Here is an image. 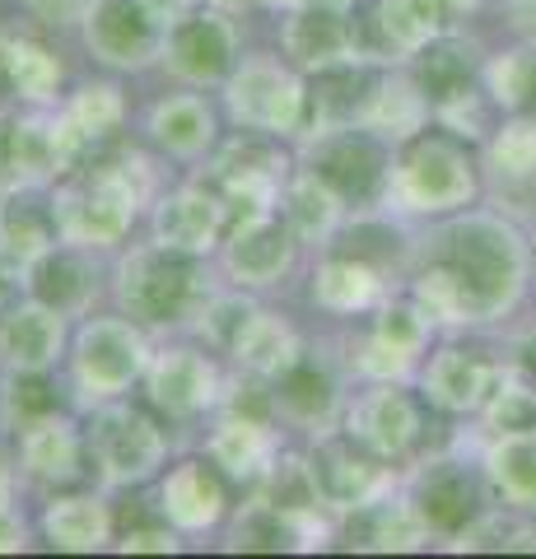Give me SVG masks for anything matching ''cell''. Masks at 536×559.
<instances>
[{"label": "cell", "mask_w": 536, "mask_h": 559, "mask_svg": "<svg viewBox=\"0 0 536 559\" xmlns=\"http://www.w3.org/2000/svg\"><path fill=\"white\" fill-rule=\"evenodd\" d=\"M0 70H5L10 84L24 98H51V90H57V80H61L57 57H51L47 47H38V43H24V38L0 47Z\"/></svg>", "instance_id": "30"}, {"label": "cell", "mask_w": 536, "mask_h": 559, "mask_svg": "<svg viewBox=\"0 0 536 559\" xmlns=\"http://www.w3.org/2000/svg\"><path fill=\"white\" fill-rule=\"evenodd\" d=\"M122 546H127V550H172V532L141 527V532H127Z\"/></svg>", "instance_id": "43"}, {"label": "cell", "mask_w": 536, "mask_h": 559, "mask_svg": "<svg viewBox=\"0 0 536 559\" xmlns=\"http://www.w3.org/2000/svg\"><path fill=\"white\" fill-rule=\"evenodd\" d=\"M378 341H383L388 349H396V355H410V349H420V341H425V318L415 308H406V304H396V308H388L383 312V322H378Z\"/></svg>", "instance_id": "40"}, {"label": "cell", "mask_w": 536, "mask_h": 559, "mask_svg": "<svg viewBox=\"0 0 536 559\" xmlns=\"http://www.w3.org/2000/svg\"><path fill=\"white\" fill-rule=\"evenodd\" d=\"M234 349L257 373H285L294 364L289 326L281 318H271V312H248V322L238 326V336H234Z\"/></svg>", "instance_id": "25"}, {"label": "cell", "mask_w": 536, "mask_h": 559, "mask_svg": "<svg viewBox=\"0 0 536 559\" xmlns=\"http://www.w3.org/2000/svg\"><path fill=\"white\" fill-rule=\"evenodd\" d=\"M373 94H378V80L359 66H322L318 80L308 84L303 94V127H318L326 131H345L355 117H369L373 108Z\"/></svg>", "instance_id": "9"}, {"label": "cell", "mask_w": 536, "mask_h": 559, "mask_svg": "<svg viewBox=\"0 0 536 559\" xmlns=\"http://www.w3.org/2000/svg\"><path fill=\"white\" fill-rule=\"evenodd\" d=\"M318 5H336L341 10V5H350V0H318Z\"/></svg>", "instance_id": "47"}, {"label": "cell", "mask_w": 536, "mask_h": 559, "mask_svg": "<svg viewBox=\"0 0 536 559\" xmlns=\"http://www.w3.org/2000/svg\"><path fill=\"white\" fill-rule=\"evenodd\" d=\"M234 108L243 121L262 131L303 127V94L289 84V75L271 61H248L243 75L234 80Z\"/></svg>", "instance_id": "12"}, {"label": "cell", "mask_w": 536, "mask_h": 559, "mask_svg": "<svg viewBox=\"0 0 536 559\" xmlns=\"http://www.w3.org/2000/svg\"><path fill=\"white\" fill-rule=\"evenodd\" d=\"M443 242L448 248L439 266H448V275L462 285L472 318H486L513 299L517 275H523V248L513 229H504L499 219H462Z\"/></svg>", "instance_id": "1"}, {"label": "cell", "mask_w": 536, "mask_h": 559, "mask_svg": "<svg viewBox=\"0 0 536 559\" xmlns=\"http://www.w3.org/2000/svg\"><path fill=\"white\" fill-rule=\"evenodd\" d=\"M495 480L513 509H536V433H517L495 452Z\"/></svg>", "instance_id": "31"}, {"label": "cell", "mask_w": 536, "mask_h": 559, "mask_svg": "<svg viewBox=\"0 0 536 559\" xmlns=\"http://www.w3.org/2000/svg\"><path fill=\"white\" fill-rule=\"evenodd\" d=\"M336 201H341L336 191L313 173V178H303L299 191H294V224H299L303 234H322L326 224L336 219Z\"/></svg>", "instance_id": "38"}, {"label": "cell", "mask_w": 536, "mask_h": 559, "mask_svg": "<svg viewBox=\"0 0 536 559\" xmlns=\"http://www.w3.org/2000/svg\"><path fill=\"white\" fill-rule=\"evenodd\" d=\"M150 388H154V401H159L168 415H196L215 392V373L201 355H192V349H172V355L159 359Z\"/></svg>", "instance_id": "19"}, {"label": "cell", "mask_w": 536, "mask_h": 559, "mask_svg": "<svg viewBox=\"0 0 536 559\" xmlns=\"http://www.w3.org/2000/svg\"><path fill=\"white\" fill-rule=\"evenodd\" d=\"M90 47L108 66H145L159 51V24L141 0H98L90 10Z\"/></svg>", "instance_id": "10"}, {"label": "cell", "mask_w": 536, "mask_h": 559, "mask_svg": "<svg viewBox=\"0 0 536 559\" xmlns=\"http://www.w3.org/2000/svg\"><path fill=\"white\" fill-rule=\"evenodd\" d=\"M24 546V527L14 522L10 509H0V550H20Z\"/></svg>", "instance_id": "45"}, {"label": "cell", "mask_w": 536, "mask_h": 559, "mask_svg": "<svg viewBox=\"0 0 536 559\" xmlns=\"http://www.w3.org/2000/svg\"><path fill=\"white\" fill-rule=\"evenodd\" d=\"M47 536L65 550H94L108 536V513L98 499H61L47 509Z\"/></svg>", "instance_id": "28"}, {"label": "cell", "mask_w": 536, "mask_h": 559, "mask_svg": "<svg viewBox=\"0 0 536 559\" xmlns=\"http://www.w3.org/2000/svg\"><path fill=\"white\" fill-rule=\"evenodd\" d=\"M57 229L75 242H117L135 215V187L122 168L98 164L84 178L65 182L61 197H51Z\"/></svg>", "instance_id": "2"}, {"label": "cell", "mask_w": 536, "mask_h": 559, "mask_svg": "<svg viewBox=\"0 0 536 559\" xmlns=\"http://www.w3.org/2000/svg\"><path fill=\"white\" fill-rule=\"evenodd\" d=\"M219 219H224V205L215 197H205V191H178L159 210V242L178 252H201L219 234Z\"/></svg>", "instance_id": "22"}, {"label": "cell", "mask_w": 536, "mask_h": 559, "mask_svg": "<svg viewBox=\"0 0 536 559\" xmlns=\"http://www.w3.org/2000/svg\"><path fill=\"white\" fill-rule=\"evenodd\" d=\"M350 433L359 443H369L378 457H392V452H406L415 439H420V411H415V401L406 392L378 388V392L355 401Z\"/></svg>", "instance_id": "14"}, {"label": "cell", "mask_w": 536, "mask_h": 559, "mask_svg": "<svg viewBox=\"0 0 536 559\" xmlns=\"http://www.w3.org/2000/svg\"><path fill=\"white\" fill-rule=\"evenodd\" d=\"M517 355H523V369L536 378V336H532V341H523V349H517Z\"/></svg>", "instance_id": "46"}, {"label": "cell", "mask_w": 536, "mask_h": 559, "mask_svg": "<svg viewBox=\"0 0 536 559\" xmlns=\"http://www.w3.org/2000/svg\"><path fill=\"white\" fill-rule=\"evenodd\" d=\"M117 117H122V98H117V90H108V84H98V90H84L80 103L71 108V131L80 135V145L90 135H103L108 127H117Z\"/></svg>", "instance_id": "36"}, {"label": "cell", "mask_w": 536, "mask_h": 559, "mask_svg": "<svg viewBox=\"0 0 536 559\" xmlns=\"http://www.w3.org/2000/svg\"><path fill=\"white\" fill-rule=\"evenodd\" d=\"M420 94L425 103L453 112L476 98V61L462 43H434L420 51Z\"/></svg>", "instance_id": "18"}, {"label": "cell", "mask_w": 536, "mask_h": 559, "mask_svg": "<svg viewBox=\"0 0 536 559\" xmlns=\"http://www.w3.org/2000/svg\"><path fill=\"white\" fill-rule=\"evenodd\" d=\"M415 518L434 532H466L472 522L486 513V489H480L476 471H466L462 462H434L415 485V499H410Z\"/></svg>", "instance_id": "7"}, {"label": "cell", "mask_w": 536, "mask_h": 559, "mask_svg": "<svg viewBox=\"0 0 536 559\" xmlns=\"http://www.w3.org/2000/svg\"><path fill=\"white\" fill-rule=\"evenodd\" d=\"M28 275H33V299L51 304L57 312H75L84 299H90V289H94L90 285V271H84L75 257L57 252V248H51Z\"/></svg>", "instance_id": "27"}, {"label": "cell", "mask_w": 536, "mask_h": 559, "mask_svg": "<svg viewBox=\"0 0 536 559\" xmlns=\"http://www.w3.org/2000/svg\"><path fill=\"white\" fill-rule=\"evenodd\" d=\"M51 242H57V215H51V205L14 197L0 210V257H5V266L33 271L51 252Z\"/></svg>", "instance_id": "17"}, {"label": "cell", "mask_w": 536, "mask_h": 559, "mask_svg": "<svg viewBox=\"0 0 536 559\" xmlns=\"http://www.w3.org/2000/svg\"><path fill=\"white\" fill-rule=\"evenodd\" d=\"M192 285H196L192 252H178L159 242L154 252H135L127 261L122 299L141 322H172L187 308V299H192Z\"/></svg>", "instance_id": "4"}, {"label": "cell", "mask_w": 536, "mask_h": 559, "mask_svg": "<svg viewBox=\"0 0 536 559\" xmlns=\"http://www.w3.org/2000/svg\"><path fill=\"white\" fill-rule=\"evenodd\" d=\"M443 0H383L378 10V28H383L388 47H425L439 33Z\"/></svg>", "instance_id": "29"}, {"label": "cell", "mask_w": 536, "mask_h": 559, "mask_svg": "<svg viewBox=\"0 0 536 559\" xmlns=\"http://www.w3.org/2000/svg\"><path fill=\"white\" fill-rule=\"evenodd\" d=\"M490 425L504 433V439L536 433V392H527V388H499L495 401H490Z\"/></svg>", "instance_id": "37"}, {"label": "cell", "mask_w": 536, "mask_h": 559, "mask_svg": "<svg viewBox=\"0 0 536 559\" xmlns=\"http://www.w3.org/2000/svg\"><path fill=\"white\" fill-rule=\"evenodd\" d=\"M20 457L33 476L43 480H71L80 471V439L71 425H61L57 411L43 419H28L24 439H20Z\"/></svg>", "instance_id": "21"}, {"label": "cell", "mask_w": 536, "mask_h": 559, "mask_svg": "<svg viewBox=\"0 0 536 559\" xmlns=\"http://www.w3.org/2000/svg\"><path fill=\"white\" fill-rule=\"evenodd\" d=\"M472 154L448 131L415 135L396 168V191L410 210H453L472 197Z\"/></svg>", "instance_id": "3"}, {"label": "cell", "mask_w": 536, "mask_h": 559, "mask_svg": "<svg viewBox=\"0 0 536 559\" xmlns=\"http://www.w3.org/2000/svg\"><path fill=\"white\" fill-rule=\"evenodd\" d=\"M61 349V312L33 299L0 318V364L14 373H43Z\"/></svg>", "instance_id": "13"}, {"label": "cell", "mask_w": 536, "mask_h": 559, "mask_svg": "<svg viewBox=\"0 0 536 559\" xmlns=\"http://www.w3.org/2000/svg\"><path fill=\"white\" fill-rule=\"evenodd\" d=\"M275 401H281L289 415H299V419H322L326 411H332L336 392H332V378L318 373L313 364H289Z\"/></svg>", "instance_id": "32"}, {"label": "cell", "mask_w": 536, "mask_h": 559, "mask_svg": "<svg viewBox=\"0 0 536 559\" xmlns=\"http://www.w3.org/2000/svg\"><path fill=\"white\" fill-rule=\"evenodd\" d=\"M141 355H145L141 336H135L127 322L103 318L94 326H84V336H80V378L90 382L94 392L112 396L141 373Z\"/></svg>", "instance_id": "11"}, {"label": "cell", "mask_w": 536, "mask_h": 559, "mask_svg": "<svg viewBox=\"0 0 536 559\" xmlns=\"http://www.w3.org/2000/svg\"><path fill=\"white\" fill-rule=\"evenodd\" d=\"M308 476H313V489L326 503H336V509H365L369 495H378V485H383V466H378V452L369 443L345 433V439H326L313 452Z\"/></svg>", "instance_id": "6"}, {"label": "cell", "mask_w": 536, "mask_h": 559, "mask_svg": "<svg viewBox=\"0 0 536 559\" xmlns=\"http://www.w3.org/2000/svg\"><path fill=\"white\" fill-rule=\"evenodd\" d=\"M28 5L38 10L43 20L57 24V20H80V14H90L94 0H28Z\"/></svg>", "instance_id": "42"}, {"label": "cell", "mask_w": 536, "mask_h": 559, "mask_svg": "<svg viewBox=\"0 0 536 559\" xmlns=\"http://www.w3.org/2000/svg\"><path fill=\"white\" fill-rule=\"evenodd\" d=\"M182 5H187V0H141V10L150 14L154 24H178Z\"/></svg>", "instance_id": "44"}, {"label": "cell", "mask_w": 536, "mask_h": 559, "mask_svg": "<svg viewBox=\"0 0 536 559\" xmlns=\"http://www.w3.org/2000/svg\"><path fill=\"white\" fill-rule=\"evenodd\" d=\"M289 51L308 66H336L345 61V51L355 47V33L345 24V14L336 5H318V10H303L289 20Z\"/></svg>", "instance_id": "23"}, {"label": "cell", "mask_w": 536, "mask_h": 559, "mask_svg": "<svg viewBox=\"0 0 536 559\" xmlns=\"http://www.w3.org/2000/svg\"><path fill=\"white\" fill-rule=\"evenodd\" d=\"M168 51L187 80H219L234 66V33L219 14H192V20L172 24Z\"/></svg>", "instance_id": "15"}, {"label": "cell", "mask_w": 536, "mask_h": 559, "mask_svg": "<svg viewBox=\"0 0 536 559\" xmlns=\"http://www.w3.org/2000/svg\"><path fill=\"white\" fill-rule=\"evenodd\" d=\"M266 452H271V439L252 419H229L215 439V462L224 471H234V476H252L257 466H266Z\"/></svg>", "instance_id": "33"}, {"label": "cell", "mask_w": 536, "mask_h": 559, "mask_svg": "<svg viewBox=\"0 0 536 559\" xmlns=\"http://www.w3.org/2000/svg\"><path fill=\"white\" fill-rule=\"evenodd\" d=\"M229 266H234V275H243L248 285H271V280L289 266V234H285V224L271 219L266 210H262V215H248L234 229Z\"/></svg>", "instance_id": "16"}, {"label": "cell", "mask_w": 536, "mask_h": 559, "mask_svg": "<svg viewBox=\"0 0 536 559\" xmlns=\"http://www.w3.org/2000/svg\"><path fill=\"white\" fill-rule=\"evenodd\" d=\"M164 513L182 527H205L224 513V489L219 476L205 462H182L164 480Z\"/></svg>", "instance_id": "20"}, {"label": "cell", "mask_w": 536, "mask_h": 559, "mask_svg": "<svg viewBox=\"0 0 536 559\" xmlns=\"http://www.w3.org/2000/svg\"><path fill=\"white\" fill-rule=\"evenodd\" d=\"M495 94L517 112H536V51H509L495 66Z\"/></svg>", "instance_id": "35"}, {"label": "cell", "mask_w": 536, "mask_h": 559, "mask_svg": "<svg viewBox=\"0 0 536 559\" xmlns=\"http://www.w3.org/2000/svg\"><path fill=\"white\" fill-rule=\"evenodd\" d=\"M154 135H159V145H168L172 154H196L211 145L215 117L201 98H168V103H159V112H154Z\"/></svg>", "instance_id": "26"}, {"label": "cell", "mask_w": 536, "mask_h": 559, "mask_svg": "<svg viewBox=\"0 0 536 559\" xmlns=\"http://www.w3.org/2000/svg\"><path fill=\"white\" fill-rule=\"evenodd\" d=\"M443 5H476V0H443Z\"/></svg>", "instance_id": "48"}, {"label": "cell", "mask_w": 536, "mask_h": 559, "mask_svg": "<svg viewBox=\"0 0 536 559\" xmlns=\"http://www.w3.org/2000/svg\"><path fill=\"white\" fill-rule=\"evenodd\" d=\"M10 411L20 415V425H28V419H43L57 411V392H51V382L43 373H20V382H14V396H10Z\"/></svg>", "instance_id": "41"}, {"label": "cell", "mask_w": 536, "mask_h": 559, "mask_svg": "<svg viewBox=\"0 0 536 559\" xmlns=\"http://www.w3.org/2000/svg\"><path fill=\"white\" fill-rule=\"evenodd\" d=\"M495 159L504 173H513V178H532L536 173V121H517V127L499 135Z\"/></svg>", "instance_id": "39"}, {"label": "cell", "mask_w": 536, "mask_h": 559, "mask_svg": "<svg viewBox=\"0 0 536 559\" xmlns=\"http://www.w3.org/2000/svg\"><path fill=\"white\" fill-rule=\"evenodd\" d=\"M425 388L439 406L466 411L490 396V369L476 355H466V349H443V355H434V364H429Z\"/></svg>", "instance_id": "24"}, {"label": "cell", "mask_w": 536, "mask_h": 559, "mask_svg": "<svg viewBox=\"0 0 536 559\" xmlns=\"http://www.w3.org/2000/svg\"><path fill=\"white\" fill-rule=\"evenodd\" d=\"M318 299L326 308H336V312L365 308L373 299V271L355 257L332 261V266H322V275H318Z\"/></svg>", "instance_id": "34"}, {"label": "cell", "mask_w": 536, "mask_h": 559, "mask_svg": "<svg viewBox=\"0 0 536 559\" xmlns=\"http://www.w3.org/2000/svg\"><path fill=\"white\" fill-rule=\"evenodd\" d=\"M383 145L365 131H326L313 154V173L336 191L341 201H369L383 187Z\"/></svg>", "instance_id": "8"}, {"label": "cell", "mask_w": 536, "mask_h": 559, "mask_svg": "<svg viewBox=\"0 0 536 559\" xmlns=\"http://www.w3.org/2000/svg\"><path fill=\"white\" fill-rule=\"evenodd\" d=\"M90 443H94L98 462H103V471H108L112 480H141L164 457L159 425L145 419L141 411H127V406L103 411L94 433H90Z\"/></svg>", "instance_id": "5"}]
</instances>
